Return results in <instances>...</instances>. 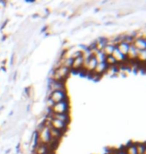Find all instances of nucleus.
<instances>
[{
    "label": "nucleus",
    "instance_id": "13",
    "mask_svg": "<svg viewBox=\"0 0 146 154\" xmlns=\"http://www.w3.org/2000/svg\"><path fill=\"white\" fill-rule=\"evenodd\" d=\"M129 46L127 43L125 42H123V41H121L119 43H117V44L115 45V48L117 49L118 51L120 52L121 54H123L124 56H126V54H127V51H128V49H129Z\"/></svg>",
    "mask_w": 146,
    "mask_h": 154
},
{
    "label": "nucleus",
    "instance_id": "15",
    "mask_svg": "<svg viewBox=\"0 0 146 154\" xmlns=\"http://www.w3.org/2000/svg\"><path fill=\"white\" fill-rule=\"evenodd\" d=\"M136 62H137L139 65H145V63H146V50L138 51Z\"/></svg>",
    "mask_w": 146,
    "mask_h": 154
},
{
    "label": "nucleus",
    "instance_id": "2",
    "mask_svg": "<svg viewBox=\"0 0 146 154\" xmlns=\"http://www.w3.org/2000/svg\"><path fill=\"white\" fill-rule=\"evenodd\" d=\"M69 101L65 100L53 104V106L50 108V112L52 114H67V113H69Z\"/></svg>",
    "mask_w": 146,
    "mask_h": 154
},
{
    "label": "nucleus",
    "instance_id": "8",
    "mask_svg": "<svg viewBox=\"0 0 146 154\" xmlns=\"http://www.w3.org/2000/svg\"><path fill=\"white\" fill-rule=\"evenodd\" d=\"M136 50L141 51V50H146V39L145 37H137L134 38L131 44Z\"/></svg>",
    "mask_w": 146,
    "mask_h": 154
},
{
    "label": "nucleus",
    "instance_id": "10",
    "mask_svg": "<svg viewBox=\"0 0 146 154\" xmlns=\"http://www.w3.org/2000/svg\"><path fill=\"white\" fill-rule=\"evenodd\" d=\"M137 54H138V50H136L132 45H130L128 51H127L126 56H125L126 60L130 61V62H135L136 59H137Z\"/></svg>",
    "mask_w": 146,
    "mask_h": 154
},
{
    "label": "nucleus",
    "instance_id": "4",
    "mask_svg": "<svg viewBox=\"0 0 146 154\" xmlns=\"http://www.w3.org/2000/svg\"><path fill=\"white\" fill-rule=\"evenodd\" d=\"M47 98H49L54 104L61 102V101L68 100L67 92L66 91H51L47 95Z\"/></svg>",
    "mask_w": 146,
    "mask_h": 154
},
{
    "label": "nucleus",
    "instance_id": "11",
    "mask_svg": "<svg viewBox=\"0 0 146 154\" xmlns=\"http://www.w3.org/2000/svg\"><path fill=\"white\" fill-rule=\"evenodd\" d=\"M46 117H52V118L58 119V120H60V121H62V122L66 123V124H69V122H70L69 113H67V114H52V113L50 112Z\"/></svg>",
    "mask_w": 146,
    "mask_h": 154
},
{
    "label": "nucleus",
    "instance_id": "7",
    "mask_svg": "<svg viewBox=\"0 0 146 154\" xmlns=\"http://www.w3.org/2000/svg\"><path fill=\"white\" fill-rule=\"evenodd\" d=\"M83 63H84V58L83 56H79L77 58H74L71 61V65H70V71L73 70V71H81L83 68Z\"/></svg>",
    "mask_w": 146,
    "mask_h": 154
},
{
    "label": "nucleus",
    "instance_id": "14",
    "mask_svg": "<svg viewBox=\"0 0 146 154\" xmlns=\"http://www.w3.org/2000/svg\"><path fill=\"white\" fill-rule=\"evenodd\" d=\"M123 152L125 154H137L136 153V145L134 142H129L122 148Z\"/></svg>",
    "mask_w": 146,
    "mask_h": 154
},
{
    "label": "nucleus",
    "instance_id": "3",
    "mask_svg": "<svg viewBox=\"0 0 146 154\" xmlns=\"http://www.w3.org/2000/svg\"><path fill=\"white\" fill-rule=\"evenodd\" d=\"M45 118L48 120L49 128L55 129V130L60 131L62 133H65V132H66L67 127H68V124H66V123L62 122L58 119L52 118V117H45Z\"/></svg>",
    "mask_w": 146,
    "mask_h": 154
},
{
    "label": "nucleus",
    "instance_id": "5",
    "mask_svg": "<svg viewBox=\"0 0 146 154\" xmlns=\"http://www.w3.org/2000/svg\"><path fill=\"white\" fill-rule=\"evenodd\" d=\"M107 65L105 64V62H100V63H97V65L93 70L92 74H91V77H95V78H100V77L104 74V73H106L107 71Z\"/></svg>",
    "mask_w": 146,
    "mask_h": 154
},
{
    "label": "nucleus",
    "instance_id": "9",
    "mask_svg": "<svg viewBox=\"0 0 146 154\" xmlns=\"http://www.w3.org/2000/svg\"><path fill=\"white\" fill-rule=\"evenodd\" d=\"M48 153H52V151L48 147V145L38 143L33 147V153L32 154H48Z\"/></svg>",
    "mask_w": 146,
    "mask_h": 154
},
{
    "label": "nucleus",
    "instance_id": "12",
    "mask_svg": "<svg viewBox=\"0 0 146 154\" xmlns=\"http://www.w3.org/2000/svg\"><path fill=\"white\" fill-rule=\"evenodd\" d=\"M114 49H115V45L113 44V43H110V42H107L106 44H105V46L103 47V49H102V54L104 55L105 57L107 56H111L114 51Z\"/></svg>",
    "mask_w": 146,
    "mask_h": 154
},
{
    "label": "nucleus",
    "instance_id": "17",
    "mask_svg": "<svg viewBox=\"0 0 146 154\" xmlns=\"http://www.w3.org/2000/svg\"><path fill=\"white\" fill-rule=\"evenodd\" d=\"M108 154H111V153H108Z\"/></svg>",
    "mask_w": 146,
    "mask_h": 154
},
{
    "label": "nucleus",
    "instance_id": "16",
    "mask_svg": "<svg viewBox=\"0 0 146 154\" xmlns=\"http://www.w3.org/2000/svg\"><path fill=\"white\" fill-rule=\"evenodd\" d=\"M111 154H125L123 152V150H122V148L121 149H119V150H113V152H110Z\"/></svg>",
    "mask_w": 146,
    "mask_h": 154
},
{
    "label": "nucleus",
    "instance_id": "6",
    "mask_svg": "<svg viewBox=\"0 0 146 154\" xmlns=\"http://www.w3.org/2000/svg\"><path fill=\"white\" fill-rule=\"evenodd\" d=\"M48 91H66V89H65V81H53V80H50L48 85Z\"/></svg>",
    "mask_w": 146,
    "mask_h": 154
},
{
    "label": "nucleus",
    "instance_id": "1",
    "mask_svg": "<svg viewBox=\"0 0 146 154\" xmlns=\"http://www.w3.org/2000/svg\"><path fill=\"white\" fill-rule=\"evenodd\" d=\"M70 73V69L65 66H59L57 68L52 70V74L50 75L51 80L53 81H65Z\"/></svg>",
    "mask_w": 146,
    "mask_h": 154
}]
</instances>
